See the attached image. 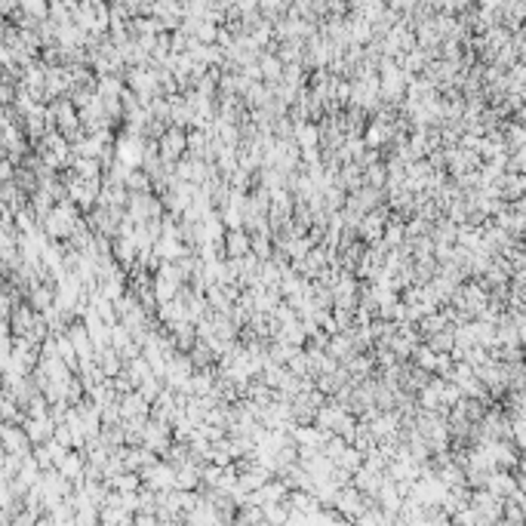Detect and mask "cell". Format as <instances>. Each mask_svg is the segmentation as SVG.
Here are the masks:
<instances>
[{"label": "cell", "instance_id": "1", "mask_svg": "<svg viewBox=\"0 0 526 526\" xmlns=\"http://www.w3.org/2000/svg\"><path fill=\"white\" fill-rule=\"evenodd\" d=\"M157 145H160V157L166 163H179L182 157H188V129L170 126Z\"/></svg>", "mask_w": 526, "mask_h": 526}, {"label": "cell", "instance_id": "2", "mask_svg": "<svg viewBox=\"0 0 526 526\" xmlns=\"http://www.w3.org/2000/svg\"><path fill=\"white\" fill-rule=\"evenodd\" d=\"M142 480H145V486L151 489V493H157V495L172 493V489H175V468L170 465V461H160V465L148 468L142 474Z\"/></svg>", "mask_w": 526, "mask_h": 526}, {"label": "cell", "instance_id": "3", "mask_svg": "<svg viewBox=\"0 0 526 526\" xmlns=\"http://www.w3.org/2000/svg\"><path fill=\"white\" fill-rule=\"evenodd\" d=\"M22 428H25L28 440H31L34 446H43V443H50L55 437V428H59V424H55L53 415H46V419H28V415H25Z\"/></svg>", "mask_w": 526, "mask_h": 526}, {"label": "cell", "instance_id": "4", "mask_svg": "<svg viewBox=\"0 0 526 526\" xmlns=\"http://www.w3.org/2000/svg\"><path fill=\"white\" fill-rule=\"evenodd\" d=\"M111 256H114V262L120 268L133 271V268L138 265V243H136V237H114V240H111Z\"/></svg>", "mask_w": 526, "mask_h": 526}, {"label": "cell", "instance_id": "5", "mask_svg": "<svg viewBox=\"0 0 526 526\" xmlns=\"http://www.w3.org/2000/svg\"><path fill=\"white\" fill-rule=\"evenodd\" d=\"M258 68H262V77H265L268 87H277V83H283L286 65L280 62V55H277L274 50H265L262 55H258Z\"/></svg>", "mask_w": 526, "mask_h": 526}, {"label": "cell", "instance_id": "6", "mask_svg": "<svg viewBox=\"0 0 526 526\" xmlns=\"http://www.w3.org/2000/svg\"><path fill=\"white\" fill-rule=\"evenodd\" d=\"M225 253H228V258H246L249 253H253V234H249L246 228L228 231V237H225Z\"/></svg>", "mask_w": 526, "mask_h": 526}, {"label": "cell", "instance_id": "7", "mask_svg": "<svg viewBox=\"0 0 526 526\" xmlns=\"http://www.w3.org/2000/svg\"><path fill=\"white\" fill-rule=\"evenodd\" d=\"M28 305L37 314H46L55 308V283H37L31 292H28Z\"/></svg>", "mask_w": 526, "mask_h": 526}, {"label": "cell", "instance_id": "8", "mask_svg": "<svg viewBox=\"0 0 526 526\" xmlns=\"http://www.w3.org/2000/svg\"><path fill=\"white\" fill-rule=\"evenodd\" d=\"M96 363L102 366V373H105L108 378H117V376L126 369V360L120 357L114 348H105V351H102V354H96Z\"/></svg>", "mask_w": 526, "mask_h": 526}, {"label": "cell", "instance_id": "9", "mask_svg": "<svg viewBox=\"0 0 526 526\" xmlns=\"http://www.w3.org/2000/svg\"><path fill=\"white\" fill-rule=\"evenodd\" d=\"M22 13L28 18H34V22H46V18H50V4H40V0H25Z\"/></svg>", "mask_w": 526, "mask_h": 526}, {"label": "cell", "instance_id": "10", "mask_svg": "<svg viewBox=\"0 0 526 526\" xmlns=\"http://www.w3.org/2000/svg\"><path fill=\"white\" fill-rule=\"evenodd\" d=\"M415 363H419V369H437V354H434L431 348H415Z\"/></svg>", "mask_w": 526, "mask_h": 526}, {"label": "cell", "instance_id": "11", "mask_svg": "<svg viewBox=\"0 0 526 526\" xmlns=\"http://www.w3.org/2000/svg\"><path fill=\"white\" fill-rule=\"evenodd\" d=\"M452 339L449 336H431V351H449Z\"/></svg>", "mask_w": 526, "mask_h": 526}, {"label": "cell", "instance_id": "12", "mask_svg": "<svg viewBox=\"0 0 526 526\" xmlns=\"http://www.w3.org/2000/svg\"><path fill=\"white\" fill-rule=\"evenodd\" d=\"M443 327V317H428V323H424V332H434Z\"/></svg>", "mask_w": 526, "mask_h": 526}]
</instances>
